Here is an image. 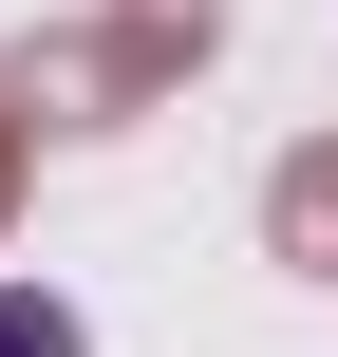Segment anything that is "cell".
<instances>
[{
	"mask_svg": "<svg viewBox=\"0 0 338 357\" xmlns=\"http://www.w3.org/2000/svg\"><path fill=\"white\" fill-rule=\"evenodd\" d=\"M207 38H226L207 0H113V19H94V38H75L56 75H38V94H56V113H132V94H169V75L207 56Z\"/></svg>",
	"mask_w": 338,
	"mask_h": 357,
	"instance_id": "1",
	"label": "cell"
},
{
	"mask_svg": "<svg viewBox=\"0 0 338 357\" xmlns=\"http://www.w3.org/2000/svg\"><path fill=\"white\" fill-rule=\"evenodd\" d=\"M263 226H282V264H320V282H338V132H320V151H282Z\"/></svg>",
	"mask_w": 338,
	"mask_h": 357,
	"instance_id": "2",
	"label": "cell"
},
{
	"mask_svg": "<svg viewBox=\"0 0 338 357\" xmlns=\"http://www.w3.org/2000/svg\"><path fill=\"white\" fill-rule=\"evenodd\" d=\"M0 357H75V320H56L38 282H0Z\"/></svg>",
	"mask_w": 338,
	"mask_h": 357,
	"instance_id": "3",
	"label": "cell"
},
{
	"mask_svg": "<svg viewBox=\"0 0 338 357\" xmlns=\"http://www.w3.org/2000/svg\"><path fill=\"white\" fill-rule=\"evenodd\" d=\"M19 151H38V94L0 75V207H19Z\"/></svg>",
	"mask_w": 338,
	"mask_h": 357,
	"instance_id": "4",
	"label": "cell"
}]
</instances>
